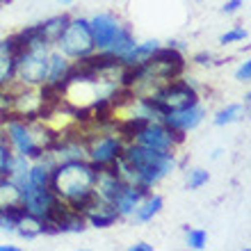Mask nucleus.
Segmentation results:
<instances>
[{
	"label": "nucleus",
	"mask_w": 251,
	"mask_h": 251,
	"mask_svg": "<svg viewBox=\"0 0 251 251\" xmlns=\"http://www.w3.org/2000/svg\"><path fill=\"white\" fill-rule=\"evenodd\" d=\"M185 238H187V245L197 251L205 249V245H208V233H205L203 228H190V226H187Z\"/></svg>",
	"instance_id": "6ab92c4d"
},
{
	"label": "nucleus",
	"mask_w": 251,
	"mask_h": 251,
	"mask_svg": "<svg viewBox=\"0 0 251 251\" xmlns=\"http://www.w3.org/2000/svg\"><path fill=\"white\" fill-rule=\"evenodd\" d=\"M0 2H5V0H0Z\"/></svg>",
	"instance_id": "cd10ccee"
},
{
	"label": "nucleus",
	"mask_w": 251,
	"mask_h": 251,
	"mask_svg": "<svg viewBox=\"0 0 251 251\" xmlns=\"http://www.w3.org/2000/svg\"><path fill=\"white\" fill-rule=\"evenodd\" d=\"M235 80L238 82H249L251 80V60H245L235 71Z\"/></svg>",
	"instance_id": "4be33fe9"
},
{
	"label": "nucleus",
	"mask_w": 251,
	"mask_h": 251,
	"mask_svg": "<svg viewBox=\"0 0 251 251\" xmlns=\"http://www.w3.org/2000/svg\"><path fill=\"white\" fill-rule=\"evenodd\" d=\"M94 180L96 169L87 160H66L50 169V190L71 210L85 215L94 203Z\"/></svg>",
	"instance_id": "f03ea898"
},
{
	"label": "nucleus",
	"mask_w": 251,
	"mask_h": 251,
	"mask_svg": "<svg viewBox=\"0 0 251 251\" xmlns=\"http://www.w3.org/2000/svg\"><path fill=\"white\" fill-rule=\"evenodd\" d=\"M130 142H137V144L155 149V151L176 153V149L185 142V132L174 130L167 124H162V121H149Z\"/></svg>",
	"instance_id": "1a4fd4ad"
},
{
	"label": "nucleus",
	"mask_w": 251,
	"mask_h": 251,
	"mask_svg": "<svg viewBox=\"0 0 251 251\" xmlns=\"http://www.w3.org/2000/svg\"><path fill=\"white\" fill-rule=\"evenodd\" d=\"M21 44L16 34L0 41V87L14 85V73H16V55L21 50Z\"/></svg>",
	"instance_id": "9b49d317"
},
{
	"label": "nucleus",
	"mask_w": 251,
	"mask_h": 251,
	"mask_svg": "<svg viewBox=\"0 0 251 251\" xmlns=\"http://www.w3.org/2000/svg\"><path fill=\"white\" fill-rule=\"evenodd\" d=\"M69 71H71V60L64 57L60 50H50V57H48V73H46V82H44V85L62 92Z\"/></svg>",
	"instance_id": "4468645a"
},
{
	"label": "nucleus",
	"mask_w": 251,
	"mask_h": 251,
	"mask_svg": "<svg viewBox=\"0 0 251 251\" xmlns=\"http://www.w3.org/2000/svg\"><path fill=\"white\" fill-rule=\"evenodd\" d=\"M242 5H245L242 0H226L224 7H222V12H224V14H235Z\"/></svg>",
	"instance_id": "b1692460"
},
{
	"label": "nucleus",
	"mask_w": 251,
	"mask_h": 251,
	"mask_svg": "<svg viewBox=\"0 0 251 251\" xmlns=\"http://www.w3.org/2000/svg\"><path fill=\"white\" fill-rule=\"evenodd\" d=\"M247 37H249V32H247L245 27H231L228 32H224L222 37H219V44L222 46H228V44H240V41H245Z\"/></svg>",
	"instance_id": "412c9836"
},
{
	"label": "nucleus",
	"mask_w": 251,
	"mask_h": 251,
	"mask_svg": "<svg viewBox=\"0 0 251 251\" xmlns=\"http://www.w3.org/2000/svg\"><path fill=\"white\" fill-rule=\"evenodd\" d=\"M197 2H201V0H197Z\"/></svg>",
	"instance_id": "c85d7f7f"
},
{
	"label": "nucleus",
	"mask_w": 251,
	"mask_h": 251,
	"mask_svg": "<svg viewBox=\"0 0 251 251\" xmlns=\"http://www.w3.org/2000/svg\"><path fill=\"white\" fill-rule=\"evenodd\" d=\"M162 208H165V199L160 197V194H153V192H149V194H146V197L139 201L137 208H135L132 217L137 219L139 224H146V222H153V217H158Z\"/></svg>",
	"instance_id": "dca6fc26"
},
{
	"label": "nucleus",
	"mask_w": 251,
	"mask_h": 251,
	"mask_svg": "<svg viewBox=\"0 0 251 251\" xmlns=\"http://www.w3.org/2000/svg\"><path fill=\"white\" fill-rule=\"evenodd\" d=\"M247 107L249 105H242V103H231V105L222 107L217 114H215V126H219V128H224V126H231V124H238V121L245 119L247 114Z\"/></svg>",
	"instance_id": "f3484780"
},
{
	"label": "nucleus",
	"mask_w": 251,
	"mask_h": 251,
	"mask_svg": "<svg viewBox=\"0 0 251 251\" xmlns=\"http://www.w3.org/2000/svg\"><path fill=\"white\" fill-rule=\"evenodd\" d=\"M50 46L44 44H30L23 46L16 55V73H14V85L19 87H41L46 82L48 73V57Z\"/></svg>",
	"instance_id": "0eeeda50"
},
{
	"label": "nucleus",
	"mask_w": 251,
	"mask_h": 251,
	"mask_svg": "<svg viewBox=\"0 0 251 251\" xmlns=\"http://www.w3.org/2000/svg\"><path fill=\"white\" fill-rule=\"evenodd\" d=\"M144 100L151 105L153 112L158 114V121L162 119L165 114L178 112V110H185V107H192V105H197V103H201L197 85L192 82V78L187 80V78H183V75L165 82L158 92H153L151 96H144Z\"/></svg>",
	"instance_id": "39448f33"
},
{
	"label": "nucleus",
	"mask_w": 251,
	"mask_h": 251,
	"mask_svg": "<svg viewBox=\"0 0 251 251\" xmlns=\"http://www.w3.org/2000/svg\"><path fill=\"white\" fill-rule=\"evenodd\" d=\"M0 130L5 135L7 144L12 146L16 155L27 160H37L50 149L57 132L44 126L41 119H25L14 112H2L0 117Z\"/></svg>",
	"instance_id": "7ed1b4c3"
},
{
	"label": "nucleus",
	"mask_w": 251,
	"mask_h": 251,
	"mask_svg": "<svg viewBox=\"0 0 251 251\" xmlns=\"http://www.w3.org/2000/svg\"><path fill=\"white\" fill-rule=\"evenodd\" d=\"M55 50H60L64 57H69L71 62L82 60L87 55H92L96 50L94 46V37L89 30V19L82 16H71L66 27L62 30V34L55 41Z\"/></svg>",
	"instance_id": "6e6552de"
},
{
	"label": "nucleus",
	"mask_w": 251,
	"mask_h": 251,
	"mask_svg": "<svg viewBox=\"0 0 251 251\" xmlns=\"http://www.w3.org/2000/svg\"><path fill=\"white\" fill-rule=\"evenodd\" d=\"M0 251H19L16 245H0Z\"/></svg>",
	"instance_id": "a878e982"
},
{
	"label": "nucleus",
	"mask_w": 251,
	"mask_h": 251,
	"mask_svg": "<svg viewBox=\"0 0 251 251\" xmlns=\"http://www.w3.org/2000/svg\"><path fill=\"white\" fill-rule=\"evenodd\" d=\"M12 162H14V151L12 146L7 144L2 130H0V178H5V176L12 174Z\"/></svg>",
	"instance_id": "a211bd4d"
},
{
	"label": "nucleus",
	"mask_w": 251,
	"mask_h": 251,
	"mask_svg": "<svg viewBox=\"0 0 251 251\" xmlns=\"http://www.w3.org/2000/svg\"><path fill=\"white\" fill-rule=\"evenodd\" d=\"M85 219L89 226H96V228H110L119 222V212L112 203L107 201H100V199H94V203L89 205V210L85 212Z\"/></svg>",
	"instance_id": "ddd939ff"
},
{
	"label": "nucleus",
	"mask_w": 251,
	"mask_h": 251,
	"mask_svg": "<svg viewBox=\"0 0 251 251\" xmlns=\"http://www.w3.org/2000/svg\"><path fill=\"white\" fill-rule=\"evenodd\" d=\"M62 5H73V2H75V0H60Z\"/></svg>",
	"instance_id": "bb28decb"
},
{
	"label": "nucleus",
	"mask_w": 251,
	"mask_h": 251,
	"mask_svg": "<svg viewBox=\"0 0 251 251\" xmlns=\"http://www.w3.org/2000/svg\"><path fill=\"white\" fill-rule=\"evenodd\" d=\"M89 30L94 37V46L96 50H107V53L117 55L119 60H124L126 55L132 50V46L137 44L135 34L119 16H114L110 12H100L89 19Z\"/></svg>",
	"instance_id": "20e7f679"
},
{
	"label": "nucleus",
	"mask_w": 251,
	"mask_h": 251,
	"mask_svg": "<svg viewBox=\"0 0 251 251\" xmlns=\"http://www.w3.org/2000/svg\"><path fill=\"white\" fill-rule=\"evenodd\" d=\"M85 146H87V162H92V167L99 172V169L112 167L124 155L126 139L117 132L114 126H105V128H99L94 132L87 130Z\"/></svg>",
	"instance_id": "423d86ee"
},
{
	"label": "nucleus",
	"mask_w": 251,
	"mask_h": 251,
	"mask_svg": "<svg viewBox=\"0 0 251 251\" xmlns=\"http://www.w3.org/2000/svg\"><path fill=\"white\" fill-rule=\"evenodd\" d=\"M176 165H178L176 153L155 151L137 142H126L124 155L114 162V169L126 185L153 190L160 180H165L176 169Z\"/></svg>",
	"instance_id": "f257e3e1"
},
{
	"label": "nucleus",
	"mask_w": 251,
	"mask_h": 251,
	"mask_svg": "<svg viewBox=\"0 0 251 251\" xmlns=\"http://www.w3.org/2000/svg\"><path fill=\"white\" fill-rule=\"evenodd\" d=\"M192 62L199 66H210L212 64V53H208V50H201V53H197L194 57H192Z\"/></svg>",
	"instance_id": "5701e85b"
},
{
	"label": "nucleus",
	"mask_w": 251,
	"mask_h": 251,
	"mask_svg": "<svg viewBox=\"0 0 251 251\" xmlns=\"http://www.w3.org/2000/svg\"><path fill=\"white\" fill-rule=\"evenodd\" d=\"M124 185L126 183L119 178V174H117L114 165L107 167V169H99V172H96V180H94V197L100 199V201L112 203Z\"/></svg>",
	"instance_id": "f8f14e48"
},
{
	"label": "nucleus",
	"mask_w": 251,
	"mask_h": 251,
	"mask_svg": "<svg viewBox=\"0 0 251 251\" xmlns=\"http://www.w3.org/2000/svg\"><path fill=\"white\" fill-rule=\"evenodd\" d=\"M130 251H153L151 245H146V242H137V245H132Z\"/></svg>",
	"instance_id": "393cba45"
},
{
	"label": "nucleus",
	"mask_w": 251,
	"mask_h": 251,
	"mask_svg": "<svg viewBox=\"0 0 251 251\" xmlns=\"http://www.w3.org/2000/svg\"><path fill=\"white\" fill-rule=\"evenodd\" d=\"M205 119V107L201 105V103H197V105L192 107H185V110H178V112H172V114H165L162 117V124H167L169 128H174V130L178 132H192L197 130L199 126L203 124Z\"/></svg>",
	"instance_id": "9d476101"
},
{
	"label": "nucleus",
	"mask_w": 251,
	"mask_h": 251,
	"mask_svg": "<svg viewBox=\"0 0 251 251\" xmlns=\"http://www.w3.org/2000/svg\"><path fill=\"white\" fill-rule=\"evenodd\" d=\"M208 180H210V174L197 167V169H190L187 174V190H201L203 185H208Z\"/></svg>",
	"instance_id": "aec40b11"
},
{
	"label": "nucleus",
	"mask_w": 251,
	"mask_h": 251,
	"mask_svg": "<svg viewBox=\"0 0 251 251\" xmlns=\"http://www.w3.org/2000/svg\"><path fill=\"white\" fill-rule=\"evenodd\" d=\"M149 192L151 190H144V187H137V185H124L121 187V192L112 201V205L117 208V212H119V217H132L135 208H137L139 201H142Z\"/></svg>",
	"instance_id": "2eb2a0df"
}]
</instances>
